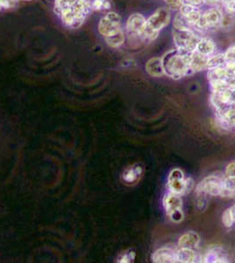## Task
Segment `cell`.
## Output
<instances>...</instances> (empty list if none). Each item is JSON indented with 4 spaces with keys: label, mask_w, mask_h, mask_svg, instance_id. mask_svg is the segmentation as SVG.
Returning a JSON list of instances; mask_svg holds the SVG:
<instances>
[{
    "label": "cell",
    "mask_w": 235,
    "mask_h": 263,
    "mask_svg": "<svg viewBox=\"0 0 235 263\" xmlns=\"http://www.w3.org/2000/svg\"><path fill=\"white\" fill-rule=\"evenodd\" d=\"M91 8L85 0H57L55 10L62 21L70 27H78Z\"/></svg>",
    "instance_id": "cell-1"
},
{
    "label": "cell",
    "mask_w": 235,
    "mask_h": 263,
    "mask_svg": "<svg viewBox=\"0 0 235 263\" xmlns=\"http://www.w3.org/2000/svg\"><path fill=\"white\" fill-rule=\"evenodd\" d=\"M191 56L192 53H184L177 48L170 49L161 57L164 74L170 78H183L192 75L191 71Z\"/></svg>",
    "instance_id": "cell-2"
},
{
    "label": "cell",
    "mask_w": 235,
    "mask_h": 263,
    "mask_svg": "<svg viewBox=\"0 0 235 263\" xmlns=\"http://www.w3.org/2000/svg\"><path fill=\"white\" fill-rule=\"evenodd\" d=\"M171 20L170 10L168 7L157 9L150 17L147 19V29L145 38L151 41L157 38L160 31L170 24Z\"/></svg>",
    "instance_id": "cell-3"
},
{
    "label": "cell",
    "mask_w": 235,
    "mask_h": 263,
    "mask_svg": "<svg viewBox=\"0 0 235 263\" xmlns=\"http://www.w3.org/2000/svg\"><path fill=\"white\" fill-rule=\"evenodd\" d=\"M172 35L176 48L184 53L196 51V45L200 39V35L190 28H173Z\"/></svg>",
    "instance_id": "cell-4"
},
{
    "label": "cell",
    "mask_w": 235,
    "mask_h": 263,
    "mask_svg": "<svg viewBox=\"0 0 235 263\" xmlns=\"http://www.w3.org/2000/svg\"><path fill=\"white\" fill-rule=\"evenodd\" d=\"M147 19L140 13H134L128 18L126 25V35L132 42L146 41Z\"/></svg>",
    "instance_id": "cell-5"
},
{
    "label": "cell",
    "mask_w": 235,
    "mask_h": 263,
    "mask_svg": "<svg viewBox=\"0 0 235 263\" xmlns=\"http://www.w3.org/2000/svg\"><path fill=\"white\" fill-rule=\"evenodd\" d=\"M167 186L170 192L181 196L192 189L193 182L191 178H185L183 171L180 169H173L168 176Z\"/></svg>",
    "instance_id": "cell-6"
},
{
    "label": "cell",
    "mask_w": 235,
    "mask_h": 263,
    "mask_svg": "<svg viewBox=\"0 0 235 263\" xmlns=\"http://www.w3.org/2000/svg\"><path fill=\"white\" fill-rule=\"evenodd\" d=\"M98 31L104 36L105 39H109L123 32L121 17L114 12L108 13L105 17L101 19Z\"/></svg>",
    "instance_id": "cell-7"
},
{
    "label": "cell",
    "mask_w": 235,
    "mask_h": 263,
    "mask_svg": "<svg viewBox=\"0 0 235 263\" xmlns=\"http://www.w3.org/2000/svg\"><path fill=\"white\" fill-rule=\"evenodd\" d=\"M163 206L166 213L175 223H180L183 221L184 215L183 212V200L180 195L169 192L163 197Z\"/></svg>",
    "instance_id": "cell-8"
},
{
    "label": "cell",
    "mask_w": 235,
    "mask_h": 263,
    "mask_svg": "<svg viewBox=\"0 0 235 263\" xmlns=\"http://www.w3.org/2000/svg\"><path fill=\"white\" fill-rule=\"evenodd\" d=\"M222 187L223 178L218 175H209L196 185V192L198 197L220 196Z\"/></svg>",
    "instance_id": "cell-9"
},
{
    "label": "cell",
    "mask_w": 235,
    "mask_h": 263,
    "mask_svg": "<svg viewBox=\"0 0 235 263\" xmlns=\"http://www.w3.org/2000/svg\"><path fill=\"white\" fill-rule=\"evenodd\" d=\"M223 12L218 6H213L202 13L200 21L197 25L201 33L205 30L216 29L221 26Z\"/></svg>",
    "instance_id": "cell-10"
},
{
    "label": "cell",
    "mask_w": 235,
    "mask_h": 263,
    "mask_svg": "<svg viewBox=\"0 0 235 263\" xmlns=\"http://www.w3.org/2000/svg\"><path fill=\"white\" fill-rule=\"evenodd\" d=\"M179 13L183 15V17L187 20L190 24L196 28V30L201 34L200 30L198 29L197 25L200 21L203 11L201 10L200 6H194L190 4H184L181 6Z\"/></svg>",
    "instance_id": "cell-11"
},
{
    "label": "cell",
    "mask_w": 235,
    "mask_h": 263,
    "mask_svg": "<svg viewBox=\"0 0 235 263\" xmlns=\"http://www.w3.org/2000/svg\"><path fill=\"white\" fill-rule=\"evenodd\" d=\"M143 175V168L139 164H134L126 168L122 174V181L124 184L134 185L139 182Z\"/></svg>",
    "instance_id": "cell-12"
},
{
    "label": "cell",
    "mask_w": 235,
    "mask_h": 263,
    "mask_svg": "<svg viewBox=\"0 0 235 263\" xmlns=\"http://www.w3.org/2000/svg\"><path fill=\"white\" fill-rule=\"evenodd\" d=\"M152 261L157 263H176V250L161 247L153 254Z\"/></svg>",
    "instance_id": "cell-13"
},
{
    "label": "cell",
    "mask_w": 235,
    "mask_h": 263,
    "mask_svg": "<svg viewBox=\"0 0 235 263\" xmlns=\"http://www.w3.org/2000/svg\"><path fill=\"white\" fill-rule=\"evenodd\" d=\"M208 57L209 56H204V55L196 52V51L192 53L190 67H191V71H192V74L196 73V72H200L203 70H207Z\"/></svg>",
    "instance_id": "cell-14"
},
{
    "label": "cell",
    "mask_w": 235,
    "mask_h": 263,
    "mask_svg": "<svg viewBox=\"0 0 235 263\" xmlns=\"http://www.w3.org/2000/svg\"><path fill=\"white\" fill-rule=\"evenodd\" d=\"M202 263V257L191 248H180L176 250V263Z\"/></svg>",
    "instance_id": "cell-15"
},
{
    "label": "cell",
    "mask_w": 235,
    "mask_h": 263,
    "mask_svg": "<svg viewBox=\"0 0 235 263\" xmlns=\"http://www.w3.org/2000/svg\"><path fill=\"white\" fill-rule=\"evenodd\" d=\"M145 69L147 73L153 77H161L165 75L162 61L160 57H153L151 59H149L146 63Z\"/></svg>",
    "instance_id": "cell-16"
},
{
    "label": "cell",
    "mask_w": 235,
    "mask_h": 263,
    "mask_svg": "<svg viewBox=\"0 0 235 263\" xmlns=\"http://www.w3.org/2000/svg\"><path fill=\"white\" fill-rule=\"evenodd\" d=\"M200 242V237L195 232H187L179 238L178 245L180 248H191L196 247Z\"/></svg>",
    "instance_id": "cell-17"
},
{
    "label": "cell",
    "mask_w": 235,
    "mask_h": 263,
    "mask_svg": "<svg viewBox=\"0 0 235 263\" xmlns=\"http://www.w3.org/2000/svg\"><path fill=\"white\" fill-rule=\"evenodd\" d=\"M203 263H228L227 254L220 247L210 249L202 258Z\"/></svg>",
    "instance_id": "cell-18"
},
{
    "label": "cell",
    "mask_w": 235,
    "mask_h": 263,
    "mask_svg": "<svg viewBox=\"0 0 235 263\" xmlns=\"http://www.w3.org/2000/svg\"><path fill=\"white\" fill-rule=\"evenodd\" d=\"M216 48L214 39L209 37H201L196 45V51L206 56H210L216 52Z\"/></svg>",
    "instance_id": "cell-19"
},
{
    "label": "cell",
    "mask_w": 235,
    "mask_h": 263,
    "mask_svg": "<svg viewBox=\"0 0 235 263\" xmlns=\"http://www.w3.org/2000/svg\"><path fill=\"white\" fill-rule=\"evenodd\" d=\"M220 197H235V177L226 176L223 178V187Z\"/></svg>",
    "instance_id": "cell-20"
},
{
    "label": "cell",
    "mask_w": 235,
    "mask_h": 263,
    "mask_svg": "<svg viewBox=\"0 0 235 263\" xmlns=\"http://www.w3.org/2000/svg\"><path fill=\"white\" fill-rule=\"evenodd\" d=\"M225 62H226V59H225L224 53L215 52L208 57L207 70L217 68V67L225 66Z\"/></svg>",
    "instance_id": "cell-21"
},
{
    "label": "cell",
    "mask_w": 235,
    "mask_h": 263,
    "mask_svg": "<svg viewBox=\"0 0 235 263\" xmlns=\"http://www.w3.org/2000/svg\"><path fill=\"white\" fill-rule=\"evenodd\" d=\"M125 39H126V36H125L124 31H123L120 34L115 35L114 37H111L109 39H105V41L111 48H119L124 44Z\"/></svg>",
    "instance_id": "cell-22"
},
{
    "label": "cell",
    "mask_w": 235,
    "mask_h": 263,
    "mask_svg": "<svg viewBox=\"0 0 235 263\" xmlns=\"http://www.w3.org/2000/svg\"><path fill=\"white\" fill-rule=\"evenodd\" d=\"M135 253L133 250H126L119 254L117 262L119 263H130L135 261Z\"/></svg>",
    "instance_id": "cell-23"
},
{
    "label": "cell",
    "mask_w": 235,
    "mask_h": 263,
    "mask_svg": "<svg viewBox=\"0 0 235 263\" xmlns=\"http://www.w3.org/2000/svg\"><path fill=\"white\" fill-rule=\"evenodd\" d=\"M222 223L227 228L232 227L233 225L235 224L231 208H228V209H227V210L224 211V213L222 215Z\"/></svg>",
    "instance_id": "cell-24"
},
{
    "label": "cell",
    "mask_w": 235,
    "mask_h": 263,
    "mask_svg": "<svg viewBox=\"0 0 235 263\" xmlns=\"http://www.w3.org/2000/svg\"><path fill=\"white\" fill-rule=\"evenodd\" d=\"M235 15L234 13H223L222 21H221V26L222 28H229L235 22Z\"/></svg>",
    "instance_id": "cell-25"
},
{
    "label": "cell",
    "mask_w": 235,
    "mask_h": 263,
    "mask_svg": "<svg viewBox=\"0 0 235 263\" xmlns=\"http://www.w3.org/2000/svg\"><path fill=\"white\" fill-rule=\"evenodd\" d=\"M220 4L226 13L235 14V0H220Z\"/></svg>",
    "instance_id": "cell-26"
},
{
    "label": "cell",
    "mask_w": 235,
    "mask_h": 263,
    "mask_svg": "<svg viewBox=\"0 0 235 263\" xmlns=\"http://www.w3.org/2000/svg\"><path fill=\"white\" fill-rule=\"evenodd\" d=\"M111 7L109 0H93L92 8L95 10H105Z\"/></svg>",
    "instance_id": "cell-27"
},
{
    "label": "cell",
    "mask_w": 235,
    "mask_h": 263,
    "mask_svg": "<svg viewBox=\"0 0 235 263\" xmlns=\"http://www.w3.org/2000/svg\"><path fill=\"white\" fill-rule=\"evenodd\" d=\"M168 8L174 11H179L183 5V0H164Z\"/></svg>",
    "instance_id": "cell-28"
},
{
    "label": "cell",
    "mask_w": 235,
    "mask_h": 263,
    "mask_svg": "<svg viewBox=\"0 0 235 263\" xmlns=\"http://www.w3.org/2000/svg\"><path fill=\"white\" fill-rule=\"evenodd\" d=\"M225 174H226V176L235 177V161H233L227 165Z\"/></svg>",
    "instance_id": "cell-29"
},
{
    "label": "cell",
    "mask_w": 235,
    "mask_h": 263,
    "mask_svg": "<svg viewBox=\"0 0 235 263\" xmlns=\"http://www.w3.org/2000/svg\"><path fill=\"white\" fill-rule=\"evenodd\" d=\"M204 3V0H183V4H190L194 6H200Z\"/></svg>",
    "instance_id": "cell-30"
},
{
    "label": "cell",
    "mask_w": 235,
    "mask_h": 263,
    "mask_svg": "<svg viewBox=\"0 0 235 263\" xmlns=\"http://www.w3.org/2000/svg\"><path fill=\"white\" fill-rule=\"evenodd\" d=\"M204 3L212 6H216L220 4V0H204Z\"/></svg>",
    "instance_id": "cell-31"
},
{
    "label": "cell",
    "mask_w": 235,
    "mask_h": 263,
    "mask_svg": "<svg viewBox=\"0 0 235 263\" xmlns=\"http://www.w3.org/2000/svg\"><path fill=\"white\" fill-rule=\"evenodd\" d=\"M232 213H233V217H234V221L235 223V205L231 207Z\"/></svg>",
    "instance_id": "cell-32"
}]
</instances>
